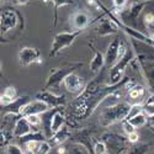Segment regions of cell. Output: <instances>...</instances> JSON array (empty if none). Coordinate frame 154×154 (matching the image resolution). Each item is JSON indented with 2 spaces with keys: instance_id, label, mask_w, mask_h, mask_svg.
Instances as JSON below:
<instances>
[{
  "instance_id": "26",
  "label": "cell",
  "mask_w": 154,
  "mask_h": 154,
  "mask_svg": "<svg viewBox=\"0 0 154 154\" xmlns=\"http://www.w3.org/2000/svg\"><path fill=\"white\" fill-rule=\"evenodd\" d=\"M143 109H144V102H136V104H133L131 106V110H130V113H128L127 120H130L133 116H136V115L143 112Z\"/></svg>"
},
{
  "instance_id": "38",
  "label": "cell",
  "mask_w": 154,
  "mask_h": 154,
  "mask_svg": "<svg viewBox=\"0 0 154 154\" xmlns=\"http://www.w3.org/2000/svg\"><path fill=\"white\" fill-rule=\"evenodd\" d=\"M31 2V0H12L14 5H19V6H22V5H26Z\"/></svg>"
},
{
  "instance_id": "19",
  "label": "cell",
  "mask_w": 154,
  "mask_h": 154,
  "mask_svg": "<svg viewBox=\"0 0 154 154\" xmlns=\"http://www.w3.org/2000/svg\"><path fill=\"white\" fill-rule=\"evenodd\" d=\"M30 97L29 96H19L15 99V101L12 102V104H10L9 106L6 107H3L5 110V113H14V115H19L21 113V110L23 109L25 105H27L30 102Z\"/></svg>"
},
{
  "instance_id": "17",
  "label": "cell",
  "mask_w": 154,
  "mask_h": 154,
  "mask_svg": "<svg viewBox=\"0 0 154 154\" xmlns=\"http://www.w3.org/2000/svg\"><path fill=\"white\" fill-rule=\"evenodd\" d=\"M72 22L75 30H85L90 23V17L84 11H75L72 16Z\"/></svg>"
},
{
  "instance_id": "20",
  "label": "cell",
  "mask_w": 154,
  "mask_h": 154,
  "mask_svg": "<svg viewBox=\"0 0 154 154\" xmlns=\"http://www.w3.org/2000/svg\"><path fill=\"white\" fill-rule=\"evenodd\" d=\"M47 139V134L42 133V131H32L31 133L26 134V136H23L21 138H19L20 140V143L21 144H25V143H27V142H31V140H37V142H42V140H46Z\"/></svg>"
},
{
  "instance_id": "1",
  "label": "cell",
  "mask_w": 154,
  "mask_h": 154,
  "mask_svg": "<svg viewBox=\"0 0 154 154\" xmlns=\"http://www.w3.org/2000/svg\"><path fill=\"white\" fill-rule=\"evenodd\" d=\"M131 106L127 101H121L115 105L106 106L100 113V125L102 127H109L116 122H122L127 120Z\"/></svg>"
},
{
  "instance_id": "11",
  "label": "cell",
  "mask_w": 154,
  "mask_h": 154,
  "mask_svg": "<svg viewBox=\"0 0 154 154\" xmlns=\"http://www.w3.org/2000/svg\"><path fill=\"white\" fill-rule=\"evenodd\" d=\"M63 85L67 89V91L72 94H80L85 88V82H84V78H82L80 75H78L74 72L67 76Z\"/></svg>"
},
{
  "instance_id": "4",
  "label": "cell",
  "mask_w": 154,
  "mask_h": 154,
  "mask_svg": "<svg viewBox=\"0 0 154 154\" xmlns=\"http://www.w3.org/2000/svg\"><path fill=\"white\" fill-rule=\"evenodd\" d=\"M101 140L106 144L109 154H125L130 148L131 142L127 137L116 132H105L101 136Z\"/></svg>"
},
{
  "instance_id": "10",
  "label": "cell",
  "mask_w": 154,
  "mask_h": 154,
  "mask_svg": "<svg viewBox=\"0 0 154 154\" xmlns=\"http://www.w3.org/2000/svg\"><path fill=\"white\" fill-rule=\"evenodd\" d=\"M119 29L120 27H119L117 22L111 16H109V17H101V20L97 22V26H96L95 31L100 37H106V36L116 33L119 31Z\"/></svg>"
},
{
  "instance_id": "41",
  "label": "cell",
  "mask_w": 154,
  "mask_h": 154,
  "mask_svg": "<svg viewBox=\"0 0 154 154\" xmlns=\"http://www.w3.org/2000/svg\"><path fill=\"white\" fill-rule=\"evenodd\" d=\"M149 130H150V131L154 133V127H149Z\"/></svg>"
},
{
  "instance_id": "21",
  "label": "cell",
  "mask_w": 154,
  "mask_h": 154,
  "mask_svg": "<svg viewBox=\"0 0 154 154\" xmlns=\"http://www.w3.org/2000/svg\"><path fill=\"white\" fill-rule=\"evenodd\" d=\"M46 3H51L54 6V17H53V26L57 25V19H58V9L63 8V6H68V5H73L74 0H43Z\"/></svg>"
},
{
  "instance_id": "33",
  "label": "cell",
  "mask_w": 154,
  "mask_h": 154,
  "mask_svg": "<svg viewBox=\"0 0 154 154\" xmlns=\"http://www.w3.org/2000/svg\"><path fill=\"white\" fill-rule=\"evenodd\" d=\"M122 128H123V131H125V133L128 136V134H131V133H133V132H136V130L137 128L128 121V120H125V121H122Z\"/></svg>"
},
{
  "instance_id": "3",
  "label": "cell",
  "mask_w": 154,
  "mask_h": 154,
  "mask_svg": "<svg viewBox=\"0 0 154 154\" xmlns=\"http://www.w3.org/2000/svg\"><path fill=\"white\" fill-rule=\"evenodd\" d=\"M17 29H23V16L15 9H4L0 12V30L2 38Z\"/></svg>"
},
{
  "instance_id": "30",
  "label": "cell",
  "mask_w": 154,
  "mask_h": 154,
  "mask_svg": "<svg viewBox=\"0 0 154 154\" xmlns=\"http://www.w3.org/2000/svg\"><path fill=\"white\" fill-rule=\"evenodd\" d=\"M94 153L95 154H107V147L102 140H95L94 144Z\"/></svg>"
},
{
  "instance_id": "24",
  "label": "cell",
  "mask_w": 154,
  "mask_h": 154,
  "mask_svg": "<svg viewBox=\"0 0 154 154\" xmlns=\"http://www.w3.org/2000/svg\"><path fill=\"white\" fill-rule=\"evenodd\" d=\"M128 121H130L136 128H140L148 123V116L144 112H140V113L136 115V116H133L132 119H130Z\"/></svg>"
},
{
  "instance_id": "31",
  "label": "cell",
  "mask_w": 154,
  "mask_h": 154,
  "mask_svg": "<svg viewBox=\"0 0 154 154\" xmlns=\"http://www.w3.org/2000/svg\"><path fill=\"white\" fill-rule=\"evenodd\" d=\"M5 154H23V149H21L17 144H8L5 148Z\"/></svg>"
},
{
  "instance_id": "29",
  "label": "cell",
  "mask_w": 154,
  "mask_h": 154,
  "mask_svg": "<svg viewBox=\"0 0 154 154\" xmlns=\"http://www.w3.org/2000/svg\"><path fill=\"white\" fill-rule=\"evenodd\" d=\"M51 149H52L51 143L47 142V140H42V142H40V144H38L36 154H48L51 152Z\"/></svg>"
},
{
  "instance_id": "15",
  "label": "cell",
  "mask_w": 154,
  "mask_h": 154,
  "mask_svg": "<svg viewBox=\"0 0 154 154\" xmlns=\"http://www.w3.org/2000/svg\"><path fill=\"white\" fill-rule=\"evenodd\" d=\"M89 47H90L94 51V57L90 60V70L93 73H99L101 72V69L106 66V59H105V54L101 53L100 51H97V48H95L91 43H89Z\"/></svg>"
},
{
  "instance_id": "18",
  "label": "cell",
  "mask_w": 154,
  "mask_h": 154,
  "mask_svg": "<svg viewBox=\"0 0 154 154\" xmlns=\"http://www.w3.org/2000/svg\"><path fill=\"white\" fill-rule=\"evenodd\" d=\"M66 122H67V119L64 116V113L60 111V107L54 109L52 117H51V132H52V134L58 130H60L63 126H66Z\"/></svg>"
},
{
  "instance_id": "5",
  "label": "cell",
  "mask_w": 154,
  "mask_h": 154,
  "mask_svg": "<svg viewBox=\"0 0 154 154\" xmlns=\"http://www.w3.org/2000/svg\"><path fill=\"white\" fill-rule=\"evenodd\" d=\"M84 32V30H74V31H63L59 32L54 36L52 46H51V52H49V57H56L58 53H60L63 49L68 48L69 46H72L74 43V41L78 38L82 33Z\"/></svg>"
},
{
  "instance_id": "25",
  "label": "cell",
  "mask_w": 154,
  "mask_h": 154,
  "mask_svg": "<svg viewBox=\"0 0 154 154\" xmlns=\"http://www.w3.org/2000/svg\"><path fill=\"white\" fill-rule=\"evenodd\" d=\"M68 154H91V153H90V150H89L85 146L74 142L73 144L69 146Z\"/></svg>"
},
{
  "instance_id": "16",
  "label": "cell",
  "mask_w": 154,
  "mask_h": 154,
  "mask_svg": "<svg viewBox=\"0 0 154 154\" xmlns=\"http://www.w3.org/2000/svg\"><path fill=\"white\" fill-rule=\"evenodd\" d=\"M120 40L119 38H115L112 42H110L106 53H105V59H106V66L107 67H112L115 63L117 62L119 58V48H120Z\"/></svg>"
},
{
  "instance_id": "23",
  "label": "cell",
  "mask_w": 154,
  "mask_h": 154,
  "mask_svg": "<svg viewBox=\"0 0 154 154\" xmlns=\"http://www.w3.org/2000/svg\"><path fill=\"white\" fill-rule=\"evenodd\" d=\"M128 95H130V97L133 99V100L142 99V97H144V95H146V88L142 86V85L136 84L133 88H131L130 90H128Z\"/></svg>"
},
{
  "instance_id": "40",
  "label": "cell",
  "mask_w": 154,
  "mask_h": 154,
  "mask_svg": "<svg viewBox=\"0 0 154 154\" xmlns=\"http://www.w3.org/2000/svg\"><path fill=\"white\" fill-rule=\"evenodd\" d=\"M58 153H59V154H63V153H66V148H63V147H60V148L58 149Z\"/></svg>"
},
{
  "instance_id": "39",
  "label": "cell",
  "mask_w": 154,
  "mask_h": 154,
  "mask_svg": "<svg viewBox=\"0 0 154 154\" xmlns=\"http://www.w3.org/2000/svg\"><path fill=\"white\" fill-rule=\"evenodd\" d=\"M149 127H154V115L152 116H148V123H147Z\"/></svg>"
},
{
  "instance_id": "42",
  "label": "cell",
  "mask_w": 154,
  "mask_h": 154,
  "mask_svg": "<svg viewBox=\"0 0 154 154\" xmlns=\"http://www.w3.org/2000/svg\"><path fill=\"white\" fill-rule=\"evenodd\" d=\"M148 2H149V3H152V2H154V0H148Z\"/></svg>"
},
{
  "instance_id": "22",
  "label": "cell",
  "mask_w": 154,
  "mask_h": 154,
  "mask_svg": "<svg viewBox=\"0 0 154 154\" xmlns=\"http://www.w3.org/2000/svg\"><path fill=\"white\" fill-rule=\"evenodd\" d=\"M149 143H133L130 146L126 154H147L149 150Z\"/></svg>"
},
{
  "instance_id": "7",
  "label": "cell",
  "mask_w": 154,
  "mask_h": 154,
  "mask_svg": "<svg viewBox=\"0 0 154 154\" xmlns=\"http://www.w3.org/2000/svg\"><path fill=\"white\" fill-rule=\"evenodd\" d=\"M148 3H149L148 0H137V2L132 3L127 9H123L121 12H119L117 15L121 17V21L123 23L136 29L137 20L140 16V14L143 12V10Z\"/></svg>"
},
{
  "instance_id": "36",
  "label": "cell",
  "mask_w": 154,
  "mask_h": 154,
  "mask_svg": "<svg viewBox=\"0 0 154 154\" xmlns=\"http://www.w3.org/2000/svg\"><path fill=\"white\" fill-rule=\"evenodd\" d=\"M143 112L147 115V116H152V115H154V105H144Z\"/></svg>"
},
{
  "instance_id": "43",
  "label": "cell",
  "mask_w": 154,
  "mask_h": 154,
  "mask_svg": "<svg viewBox=\"0 0 154 154\" xmlns=\"http://www.w3.org/2000/svg\"><path fill=\"white\" fill-rule=\"evenodd\" d=\"M152 26H154V25H152Z\"/></svg>"
},
{
  "instance_id": "8",
  "label": "cell",
  "mask_w": 154,
  "mask_h": 154,
  "mask_svg": "<svg viewBox=\"0 0 154 154\" xmlns=\"http://www.w3.org/2000/svg\"><path fill=\"white\" fill-rule=\"evenodd\" d=\"M19 63L21 67H29L31 64H41L43 62L41 52L38 48L35 47H22L20 48L19 53H17Z\"/></svg>"
},
{
  "instance_id": "6",
  "label": "cell",
  "mask_w": 154,
  "mask_h": 154,
  "mask_svg": "<svg viewBox=\"0 0 154 154\" xmlns=\"http://www.w3.org/2000/svg\"><path fill=\"white\" fill-rule=\"evenodd\" d=\"M136 54L133 49H128V52L126 53V56L121 59H119L116 63L111 67V72H110V76H109V83H106V85H117L119 83H121L125 78V70L126 68L130 66L131 62L134 59Z\"/></svg>"
},
{
  "instance_id": "28",
  "label": "cell",
  "mask_w": 154,
  "mask_h": 154,
  "mask_svg": "<svg viewBox=\"0 0 154 154\" xmlns=\"http://www.w3.org/2000/svg\"><path fill=\"white\" fill-rule=\"evenodd\" d=\"M0 136H2V147H5L8 144H10V139L14 138V134H12V132H9L6 127H3L2 126V133H0Z\"/></svg>"
},
{
  "instance_id": "9",
  "label": "cell",
  "mask_w": 154,
  "mask_h": 154,
  "mask_svg": "<svg viewBox=\"0 0 154 154\" xmlns=\"http://www.w3.org/2000/svg\"><path fill=\"white\" fill-rule=\"evenodd\" d=\"M33 99L45 102V104H47L51 109L62 107V106L66 105V102H67V97L64 95H57L51 90H42L40 93H37Z\"/></svg>"
},
{
  "instance_id": "12",
  "label": "cell",
  "mask_w": 154,
  "mask_h": 154,
  "mask_svg": "<svg viewBox=\"0 0 154 154\" xmlns=\"http://www.w3.org/2000/svg\"><path fill=\"white\" fill-rule=\"evenodd\" d=\"M51 107L45 104V102L40 101V100H36L33 99L32 101H30L27 105H25L23 109L21 110V113L20 116H30V115H42L47 111H49Z\"/></svg>"
},
{
  "instance_id": "37",
  "label": "cell",
  "mask_w": 154,
  "mask_h": 154,
  "mask_svg": "<svg viewBox=\"0 0 154 154\" xmlns=\"http://www.w3.org/2000/svg\"><path fill=\"white\" fill-rule=\"evenodd\" d=\"M144 105H154V93L150 94V95L144 100Z\"/></svg>"
},
{
  "instance_id": "34",
  "label": "cell",
  "mask_w": 154,
  "mask_h": 154,
  "mask_svg": "<svg viewBox=\"0 0 154 154\" xmlns=\"http://www.w3.org/2000/svg\"><path fill=\"white\" fill-rule=\"evenodd\" d=\"M4 95H6L8 97H10V99H12V100H15L16 97H17V90L14 88V86H8L5 90H4V93H3Z\"/></svg>"
},
{
  "instance_id": "14",
  "label": "cell",
  "mask_w": 154,
  "mask_h": 154,
  "mask_svg": "<svg viewBox=\"0 0 154 154\" xmlns=\"http://www.w3.org/2000/svg\"><path fill=\"white\" fill-rule=\"evenodd\" d=\"M70 137H72V132L69 130V127L68 126H63L60 130L54 132L52 136L48 138V142L51 143L52 147H58L62 143L66 142V140H68Z\"/></svg>"
},
{
  "instance_id": "2",
  "label": "cell",
  "mask_w": 154,
  "mask_h": 154,
  "mask_svg": "<svg viewBox=\"0 0 154 154\" xmlns=\"http://www.w3.org/2000/svg\"><path fill=\"white\" fill-rule=\"evenodd\" d=\"M83 62H76V63H69L66 64L60 68H54L51 70L49 75L47 76V80L45 84L43 90H53V89H58L63 83L66 80V78L74 73L75 70H78L79 68L83 67Z\"/></svg>"
},
{
  "instance_id": "44",
  "label": "cell",
  "mask_w": 154,
  "mask_h": 154,
  "mask_svg": "<svg viewBox=\"0 0 154 154\" xmlns=\"http://www.w3.org/2000/svg\"><path fill=\"white\" fill-rule=\"evenodd\" d=\"M107 154H109V153H107Z\"/></svg>"
},
{
  "instance_id": "35",
  "label": "cell",
  "mask_w": 154,
  "mask_h": 154,
  "mask_svg": "<svg viewBox=\"0 0 154 154\" xmlns=\"http://www.w3.org/2000/svg\"><path fill=\"white\" fill-rule=\"evenodd\" d=\"M127 138H128V140L131 142V144H133V143H137V142H138L140 137H139V133L136 131V132H133V133H131V134H128Z\"/></svg>"
},
{
  "instance_id": "27",
  "label": "cell",
  "mask_w": 154,
  "mask_h": 154,
  "mask_svg": "<svg viewBox=\"0 0 154 154\" xmlns=\"http://www.w3.org/2000/svg\"><path fill=\"white\" fill-rule=\"evenodd\" d=\"M26 119L30 122V125L33 127L35 131H38L37 127H40L43 122V120H42V117L40 116V115H30V116H26Z\"/></svg>"
},
{
  "instance_id": "13",
  "label": "cell",
  "mask_w": 154,
  "mask_h": 154,
  "mask_svg": "<svg viewBox=\"0 0 154 154\" xmlns=\"http://www.w3.org/2000/svg\"><path fill=\"white\" fill-rule=\"evenodd\" d=\"M33 130V127L30 125V122L27 121V119L25 116H19L16 119V121L14 122V127H12V134L14 138H21L23 136H26L29 133H31Z\"/></svg>"
},
{
  "instance_id": "32",
  "label": "cell",
  "mask_w": 154,
  "mask_h": 154,
  "mask_svg": "<svg viewBox=\"0 0 154 154\" xmlns=\"http://www.w3.org/2000/svg\"><path fill=\"white\" fill-rule=\"evenodd\" d=\"M112 4L115 8L113 14H119V12H121L125 9V6L127 4V0H112Z\"/></svg>"
}]
</instances>
